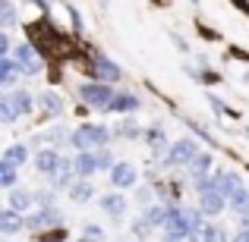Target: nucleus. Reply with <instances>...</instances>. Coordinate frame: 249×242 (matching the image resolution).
I'll use <instances>...</instances> for the list:
<instances>
[{
    "mask_svg": "<svg viewBox=\"0 0 249 242\" xmlns=\"http://www.w3.org/2000/svg\"><path fill=\"white\" fill-rule=\"evenodd\" d=\"M107 129L98 126V123H82L76 132H70V142H73V148H79L82 151H91V148H104V142H107Z\"/></svg>",
    "mask_w": 249,
    "mask_h": 242,
    "instance_id": "obj_1",
    "label": "nucleus"
},
{
    "mask_svg": "<svg viewBox=\"0 0 249 242\" xmlns=\"http://www.w3.org/2000/svg\"><path fill=\"white\" fill-rule=\"evenodd\" d=\"M79 97L89 107H98V110H110V104H114V95H110V88L104 82H89L79 88Z\"/></svg>",
    "mask_w": 249,
    "mask_h": 242,
    "instance_id": "obj_2",
    "label": "nucleus"
},
{
    "mask_svg": "<svg viewBox=\"0 0 249 242\" xmlns=\"http://www.w3.org/2000/svg\"><path fill=\"white\" fill-rule=\"evenodd\" d=\"M167 236H174V239H189L193 236V224H189V214L183 211V208H170V217H167Z\"/></svg>",
    "mask_w": 249,
    "mask_h": 242,
    "instance_id": "obj_3",
    "label": "nucleus"
},
{
    "mask_svg": "<svg viewBox=\"0 0 249 242\" xmlns=\"http://www.w3.org/2000/svg\"><path fill=\"white\" fill-rule=\"evenodd\" d=\"M196 158H199V151H196V142L193 139H180L177 145H170V151H167V163H170V167L193 163Z\"/></svg>",
    "mask_w": 249,
    "mask_h": 242,
    "instance_id": "obj_4",
    "label": "nucleus"
},
{
    "mask_svg": "<svg viewBox=\"0 0 249 242\" xmlns=\"http://www.w3.org/2000/svg\"><path fill=\"white\" fill-rule=\"evenodd\" d=\"M16 63H19V69L29 73V76L41 73V60L35 57V48H32V44H19L16 48Z\"/></svg>",
    "mask_w": 249,
    "mask_h": 242,
    "instance_id": "obj_5",
    "label": "nucleus"
},
{
    "mask_svg": "<svg viewBox=\"0 0 249 242\" xmlns=\"http://www.w3.org/2000/svg\"><path fill=\"white\" fill-rule=\"evenodd\" d=\"M199 211L208 214V217H214V214L224 211V195L218 192V189H208V192H199Z\"/></svg>",
    "mask_w": 249,
    "mask_h": 242,
    "instance_id": "obj_6",
    "label": "nucleus"
},
{
    "mask_svg": "<svg viewBox=\"0 0 249 242\" xmlns=\"http://www.w3.org/2000/svg\"><path fill=\"white\" fill-rule=\"evenodd\" d=\"M214 189H218V192L231 201L237 192H243V182H240L237 173H218V176H214Z\"/></svg>",
    "mask_w": 249,
    "mask_h": 242,
    "instance_id": "obj_7",
    "label": "nucleus"
},
{
    "mask_svg": "<svg viewBox=\"0 0 249 242\" xmlns=\"http://www.w3.org/2000/svg\"><path fill=\"white\" fill-rule=\"evenodd\" d=\"M95 79L104 82V85H107V82H117V79H120V66H117V63H110L107 57H98V60H95Z\"/></svg>",
    "mask_w": 249,
    "mask_h": 242,
    "instance_id": "obj_8",
    "label": "nucleus"
},
{
    "mask_svg": "<svg viewBox=\"0 0 249 242\" xmlns=\"http://www.w3.org/2000/svg\"><path fill=\"white\" fill-rule=\"evenodd\" d=\"M60 161H63V158L54 151V148H44V151H38L35 167L41 170V173H48V176H51V173H57V170H60Z\"/></svg>",
    "mask_w": 249,
    "mask_h": 242,
    "instance_id": "obj_9",
    "label": "nucleus"
},
{
    "mask_svg": "<svg viewBox=\"0 0 249 242\" xmlns=\"http://www.w3.org/2000/svg\"><path fill=\"white\" fill-rule=\"evenodd\" d=\"M29 226H35V230H48V226H60V214H57L54 208H41L38 214H32V217H29Z\"/></svg>",
    "mask_w": 249,
    "mask_h": 242,
    "instance_id": "obj_10",
    "label": "nucleus"
},
{
    "mask_svg": "<svg viewBox=\"0 0 249 242\" xmlns=\"http://www.w3.org/2000/svg\"><path fill=\"white\" fill-rule=\"evenodd\" d=\"M208 170H212V154H199V158L189 163V176H193L196 186H199V182H205V179H212V176H208Z\"/></svg>",
    "mask_w": 249,
    "mask_h": 242,
    "instance_id": "obj_11",
    "label": "nucleus"
},
{
    "mask_svg": "<svg viewBox=\"0 0 249 242\" xmlns=\"http://www.w3.org/2000/svg\"><path fill=\"white\" fill-rule=\"evenodd\" d=\"M110 182H114L117 189H129L136 182V170L129 167V163H117V167L110 170Z\"/></svg>",
    "mask_w": 249,
    "mask_h": 242,
    "instance_id": "obj_12",
    "label": "nucleus"
},
{
    "mask_svg": "<svg viewBox=\"0 0 249 242\" xmlns=\"http://www.w3.org/2000/svg\"><path fill=\"white\" fill-rule=\"evenodd\" d=\"M73 170L82 176V179H89V176L98 170V154H91V151H82V154H76V161H73Z\"/></svg>",
    "mask_w": 249,
    "mask_h": 242,
    "instance_id": "obj_13",
    "label": "nucleus"
},
{
    "mask_svg": "<svg viewBox=\"0 0 249 242\" xmlns=\"http://www.w3.org/2000/svg\"><path fill=\"white\" fill-rule=\"evenodd\" d=\"M32 205H35V195L32 192H22V189H13L10 192V211L22 214V211H29Z\"/></svg>",
    "mask_w": 249,
    "mask_h": 242,
    "instance_id": "obj_14",
    "label": "nucleus"
},
{
    "mask_svg": "<svg viewBox=\"0 0 249 242\" xmlns=\"http://www.w3.org/2000/svg\"><path fill=\"white\" fill-rule=\"evenodd\" d=\"M101 211L110 214V217H120L126 211V198L123 195H101Z\"/></svg>",
    "mask_w": 249,
    "mask_h": 242,
    "instance_id": "obj_15",
    "label": "nucleus"
},
{
    "mask_svg": "<svg viewBox=\"0 0 249 242\" xmlns=\"http://www.w3.org/2000/svg\"><path fill=\"white\" fill-rule=\"evenodd\" d=\"M19 73H22V69H19L16 60H10V57H3V60H0V85H3V88H10V85L16 82Z\"/></svg>",
    "mask_w": 249,
    "mask_h": 242,
    "instance_id": "obj_16",
    "label": "nucleus"
},
{
    "mask_svg": "<svg viewBox=\"0 0 249 242\" xmlns=\"http://www.w3.org/2000/svg\"><path fill=\"white\" fill-rule=\"evenodd\" d=\"M167 217H170V208L155 205V208L145 211V220H142V224H145V226H167Z\"/></svg>",
    "mask_w": 249,
    "mask_h": 242,
    "instance_id": "obj_17",
    "label": "nucleus"
},
{
    "mask_svg": "<svg viewBox=\"0 0 249 242\" xmlns=\"http://www.w3.org/2000/svg\"><path fill=\"white\" fill-rule=\"evenodd\" d=\"M25 161H29V148L25 145H10L3 151V163H10V167H25Z\"/></svg>",
    "mask_w": 249,
    "mask_h": 242,
    "instance_id": "obj_18",
    "label": "nucleus"
},
{
    "mask_svg": "<svg viewBox=\"0 0 249 242\" xmlns=\"http://www.w3.org/2000/svg\"><path fill=\"white\" fill-rule=\"evenodd\" d=\"M6 97H10V104L16 107V113H19V116H22V113H29V110L35 107V101H32V95H29V91H13V95H6Z\"/></svg>",
    "mask_w": 249,
    "mask_h": 242,
    "instance_id": "obj_19",
    "label": "nucleus"
},
{
    "mask_svg": "<svg viewBox=\"0 0 249 242\" xmlns=\"http://www.w3.org/2000/svg\"><path fill=\"white\" fill-rule=\"evenodd\" d=\"M139 107V97L136 95H114V104H110V110L114 113H129V110Z\"/></svg>",
    "mask_w": 249,
    "mask_h": 242,
    "instance_id": "obj_20",
    "label": "nucleus"
},
{
    "mask_svg": "<svg viewBox=\"0 0 249 242\" xmlns=\"http://www.w3.org/2000/svg\"><path fill=\"white\" fill-rule=\"evenodd\" d=\"M91 195H95V186H91L89 179H79V182L70 186V198H73V201H89Z\"/></svg>",
    "mask_w": 249,
    "mask_h": 242,
    "instance_id": "obj_21",
    "label": "nucleus"
},
{
    "mask_svg": "<svg viewBox=\"0 0 249 242\" xmlns=\"http://www.w3.org/2000/svg\"><path fill=\"white\" fill-rule=\"evenodd\" d=\"M19 226H22V220H19V214L6 208V211L0 214V233H6V236H13V233H16Z\"/></svg>",
    "mask_w": 249,
    "mask_h": 242,
    "instance_id": "obj_22",
    "label": "nucleus"
},
{
    "mask_svg": "<svg viewBox=\"0 0 249 242\" xmlns=\"http://www.w3.org/2000/svg\"><path fill=\"white\" fill-rule=\"evenodd\" d=\"M38 104H41V107L48 110V113H54V116L63 110V101H60V95H54V91H44V95L38 97Z\"/></svg>",
    "mask_w": 249,
    "mask_h": 242,
    "instance_id": "obj_23",
    "label": "nucleus"
},
{
    "mask_svg": "<svg viewBox=\"0 0 249 242\" xmlns=\"http://www.w3.org/2000/svg\"><path fill=\"white\" fill-rule=\"evenodd\" d=\"M70 176H73V161H67V158H63V161H60V170L54 173V186H57V189L70 186Z\"/></svg>",
    "mask_w": 249,
    "mask_h": 242,
    "instance_id": "obj_24",
    "label": "nucleus"
},
{
    "mask_svg": "<svg viewBox=\"0 0 249 242\" xmlns=\"http://www.w3.org/2000/svg\"><path fill=\"white\" fill-rule=\"evenodd\" d=\"M16 107H13V104H10V97H0V120H3V126H13V123H16Z\"/></svg>",
    "mask_w": 249,
    "mask_h": 242,
    "instance_id": "obj_25",
    "label": "nucleus"
},
{
    "mask_svg": "<svg viewBox=\"0 0 249 242\" xmlns=\"http://www.w3.org/2000/svg\"><path fill=\"white\" fill-rule=\"evenodd\" d=\"M231 208L240 214V217H249V192H246V189H243V192H237V195L231 198Z\"/></svg>",
    "mask_w": 249,
    "mask_h": 242,
    "instance_id": "obj_26",
    "label": "nucleus"
},
{
    "mask_svg": "<svg viewBox=\"0 0 249 242\" xmlns=\"http://www.w3.org/2000/svg\"><path fill=\"white\" fill-rule=\"evenodd\" d=\"M16 167H10V163H3V161H0V186H3V189H13V186H16Z\"/></svg>",
    "mask_w": 249,
    "mask_h": 242,
    "instance_id": "obj_27",
    "label": "nucleus"
},
{
    "mask_svg": "<svg viewBox=\"0 0 249 242\" xmlns=\"http://www.w3.org/2000/svg\"><path fill=\"white\" fill-rule=\"evenodd\" d=\"M199 242H224V230H221V226H214V224H205Z\"/></svg>",
    "mask_w": 249,
    "mask_h": 242,
    "instance_id": "obj_28",
    "label": "nucleus"
},
{
    "mask_svg": "<svg viewBox=\"0 0 249 242\" xmlns=\"http://www.w3.org/2000/svg\"><path fill=\"white\" fill-rule=\"evenodd\" d=\"M148 145H155V154L164 151V132L161 129H148Z\"/></svg>",
    "mask_w": 249,
    "mask_h": 242,
    "instance_id": "obj_29",
    "label": "nucleus"
},
{
    "mask_svg": "<svg viewBox=\"0 0 249 242\" xmlns=\"http://www.w3.org/2000/svg\"><path fill=\"white\" fill-rule=\"evenodd\" d=\"M0 16H3V25H16V6L0 3Z\"/></svg>",
    "mask_w": 249,
    "mask_h": 242,
    "instance_id": "obj_30",
    "label": "nucleus"
},
{
    "mask_svg": "<svg viewBox=\"0 0 249 242\" xmlns=\"http://www.w3.org/2000/svg\"><path fill=\"white\" fill-rule=\"evenodd\" d=\"M117 163H114V158H110L107 151H98V170H114Z\"/></svg>",
    "mask_w": 249,
    "mask_h": 242,
    "instance_id": "obj_31",
    "label": "nucleus"
},
{
    "mask_svg": "<svg viewBox=\"0 0 249 242\" xmlns=\"http://www.w3.org/2000/svg\"><path fill=\"white\" fill-rule=\"evenodd\" d=\"M35 201H38L41 208H54V192H48V189H44V192L35 195Z\"/></svg>",
    "mask_w": 249,
    "mask_h": 242,
    "instance_id": "obj_32",
    "label": "nucleus"
},
{
    "mask_svg": "<svg viewBox=\"0 0 249 242\" xmlns=\"http://www.w3.org/2000/svg\"><path fill=\"white\" fill-rule=\"evenodd\" d=\"M120 135H129V139H136V135H139V129H136L133 123H126V126H120Z\"/></svg>",
    "mask_w": 249,
    "mask_h": 242,
    "instance_id": "obj_33",
    "label": "nucleus"
},
{
    "mask_svg": "<svg viewBox=\"0 0 249 242\" xmlns=\"http://www.w3.org/2000/svg\"><path fill=\"white\" fill-rule=\"evenodd\" d=\"M10 50H13V48H10V38H6V32H3V35H0V54L6 57Z\"/></svg>",
    "mask_w": 249,
    "mask_h": 242,
    "instance_id": "obj_34",
    "label": "nucleus"
},
{
    "mask_svg": "<svg viewBox=\"0 0 249 242\" xmlns=\"http://www.w3.org/2000/svg\"><path fill=\"white\" fill-rule=\"evenodd\" d=\"M85 239H101V230L98 226H85Z\"/></svg>",
    "mask_w": 249,
    "mask_h": 242,
    "instance_id": "obj_35",
    "label": "nucleus"
},
{
    "mask_svg": "<svg viewBox=\"0 0 249 242\" xmlns=\"http://www.w3.org/2000/svg\"><path fill=\"white\" fill-rule=\"evenodd\" d=\"M233 242H249V230H243V233H240V236L233 239Z\"/></svg>",
    "mask_w": 249,
    "mask_h": 242,
    "instance_id": "obj_36",
    "label": "nucleus"
},
{
    "mask_svg": "<svg viewBox=\"0 0 249 242\" xmlns=\"http://www.w3.org/2000/svg\"><path fill=\"white\" fill-rule=\"evenodd\" d=\"M82 242H85V239H82Z\"/></svg>",
    "mask_w": 249,
    "mask_h": 242,
    "instance_id": "obj_37",
    "label": "nucleus"
}]
</instances>
